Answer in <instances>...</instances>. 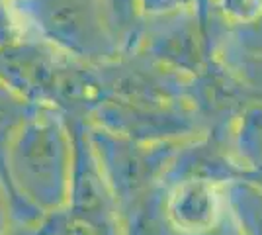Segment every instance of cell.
Listing matches in <instances>:
<instances>
[{
  "mask_svg": "<svg viewBox=\"0 0 262 235\" xmlns=\"http://www.w3.org/2000/svg\"><path fill=\"white\" fill-rule=\"evenodd\" d=\"M225 14L237 20H251L262 12V0H221Z\"/></svg>",
  "mask_w": 262,
  "mask_h": 235,
  "instance_id": "cell-2",
  "label": "cell"
},
{
  "mask_svg": "<svg viewBox=\"0 0 262 235\" xmlns=\"http://www.w3.org/2000/svg\"><path fill=\"white\" fill-rule=\"evenodd\" d=\"M221 216V194L208 180H188L168 200V220L178 231L204 233L217 224Z\"/></svg>",
  "mask_w": 262,
  "mask_h": 235,
  "instance_id": "cell-1",
  "label": "cell"
}]
</instances>
